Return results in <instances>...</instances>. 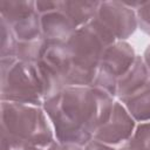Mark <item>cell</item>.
<instances>
[{"instance_id": "17", "label": "cell", "mask_w": 150, "mask_h": 150, "mask_svg": "<svg viewBox=\"0 0 150 150\" xmlns=\"http://www.w3.org/2000/svg\"><path fill=\"white\" fill-rule=\"evenodd\" d=\"M135 12L137 16L138 28L150 36V1L136 2Z\"/></svg>"}, {"instance_id": "22", "label": "cell", "mask_w": 150, "mask_h": 150, "mask_svg": "<svg viewBox=\"0 0 150 150\" xmlns=\"http://www.w3.org/2000/svg\"><path fill=\"white\" fill-rule=\"evenodd\" d=\"M142 56H143V60H144V62H145V64L148 67V70L150 73V43L145 48V50H144V53H143Z\"/></svg>"}, {"instance_id": "19", "label": "cell", "mask_w": 150, "mask_h": 150, "mask_svg": "<svg viewBox=\"0 0 150 150\" xmlns=\"http://www.w3.org/2000/svg\"><path fill=\"white\" fill-rule=\"evenodd\" d=\"M35 7L38 13L41 15L43 13L50 12L59 7V1H49V0H38L35 1Z\"/></svg>"}, {"instance_id": "23", "label": "cell", "mask_w": 150, "mask_h": 150, "mask_svg": "<svg viewBox=\"0 0 150 150\" xmlns=\"http://www.w3.org/2000/svg\"><path fill=\"white\" fill-rule=\"evenodd\" d=\"M122 150H124V149H122Z\"/></svg>"}, {"instance_id": "10", "label": "cell", "mask_w": 150, "mask_h": 150, "mask_svg": "<svg viewBox=\"0 0 150 150\" xmlns=\"http://www.w3.org/2000/svg\"><path fill=\"white\" fill-rule=\"evenodd\" d=\"M41 36L48 45L67 43L76 32V26L59 7L40 15Z\"/></svg>"}, {"instance_id": "8", "label": "cell", "mask_w": 150, "mask_h": 150, "mask_svg": "<svg viewBox=\"0 0 150 150\" xmlns=\"http://www.w3.org/2000/svg\"><path fill=\"white\" fill-rule=\"evenodd\" d=\"M135 5L136 2L100 1L95 19L117 41H127L138 28Z\"/></svg>"}, {"instance_id": "11", "label": "cell", "mask_w": 150, "mask_h": 150, "mask_svg": "<svg viewBox=\"0 0 150 150\" xmlns=\"http://www.w3.org/2000/svg\"><path fill=\"white\" fill-rule=\"evenodd\" d=\"M148 82H150V73L143 60V56L137 54L130 69L117 81L116 100L120 101L136 93Z\"/></svg>"}, {"instance_id": "7", "label": "cell", "mask_w": 150, "mask_h": 150, "mask_svg": "<svg viewBox=\"0 0 150 150\" xmlns=\"http://www.w3.org/2000/svg\"><path fill=\"white\" fill-rule=\"evenodd\" d=\"M0 18L9 25L18 42L42 38L40 14L33 0H1Z\"/></svg>"}, {"instance_id": "1", "label": "cell", "mask_w": 150, "mask_h": 150, "mask_svg": "<svg viewBox=\"0 0 150 150\" xmlns=\"http://www.w3.org/2000/svg\"><path fill=\"white\" fill-rule=\"evenodd\" d=\"M115 100L91 86H69L47 100L43 109L57 142L84 146L108 121Z\"/></svg>"}, {"instance_id": "18", "label": "cell", "mask_w": 150, "mask_h": 150, "mask_svg": "<svg viewBox=\"0 0 150 150\" xmlns=\"http://www.w3.org/2000/svg\"><path fill=\"white\" fill-rule=\"evenodd\" d=\"M48 146H39L26 144L9 139L6 136H1V150H47Z\"/></svg>"}, {"instance_id": "4", "label": "cell", "mask_w": 150, "mask_h": 150, "mask_svg": "<svg viewBox=\"0 0 150 150\" xmlns=\"http://www.w3.org/2000/svg\"><path fill=\"white\" fill-rule=\"evenodd\" d=\"M0 100L43 107V86L35 63L0 59Z\"/></svg>"}, {"instance_id": "6", "label": "cell", "mask_w": 150, "mask_h": 150, "mask_svg": "<svg viewBox=\"0 0 150 150\" xmlns=\"http://www.w3.org/2000/svg\"><path fill=\"white\" fill-rule=\"evenodd\" d=\"M137 54L128 41H115L102 55L97 75L91 87L102 89L116 98L117 81L132 66Z\"/></svg>"}, {"instance_id": "9", "label": "cell", "mask_w": 150, "mask_h": 150, "mask_svg": "<svg viewBox=\"0 0 150 150\" xmlns=\"http://www.w3.org/2000/svg\"><path fill=\"white\" fill-rule=\"evenodd\" d=\"M136 125L137 122L132 118L125 107L118 100H115L108 121L96 130L94 138L122 150L130 141Z\"/></svg>"}, {"instance_id": "20", "label": "cell", "mask_w": 150, "mask_h": 150, "mask_svg": "<svg viewBox=\"0 0 150 150\" xmlns=\"http://www.w3.org/2000/svg\"><path fill=\"white\" fill-rule=\"evenodd\" d=\"M47 150H83V146L71 143H60L56 139L48 145Z\"/></svg>"}, {"instance_id": "21", "label": "cell", "mask_w": 150, "mask_h": 150, "mask_svg": "<svg viewBox=\"0 0 150 150\" xmlns=\"http://www.w3.org/2000/svg\"><path fill=\"white\" fill-rule=\"evenodd\" d=\"M83 150H118L114 146H110L105 143H102L95 138L90 139L84 146H83Z\"/></svg>"}, {"instance_id": "3", "label": "cell", "mask_w": 150, "mask_h": 150, "mask_svg": "<svg viewBox=\"0 0 150 150\" xmlns=\"http://www.w3.org/2000/svg\"><path fill=\"white\" fill-rule=\"evenodd\" d=\"M1 136L9 139L48 146L55 141L54 130L43 107L1 101Z\"/></svg>"}, {"instance_id": "12", "label": "cell", "mask_w": 150, "mask_h": 150, "mask_svg": "<svg viewBox=\"0 0 150 150\" xmlns=\"http://www.w3.org/2000/svg\"><path fill=\"white\" fill-rule=\"evenodd\" d=\"M100 1H60V9L73 21L76 28H81L95 19Z\"/></svg>"}, {"instance_id": "16", "label": "cell", "mask_w": 150, "mask_h": 150, "mask_svg": "<svg viewBox=\"0 0 150 150\" xmlns=\"http://www.w3.org/2000/svg\"><path fill=\"white\" fill-rule=\"evenodd\" d=\"M124 150H150V121L137 123Z\"/></svg>"}, {"instance_id": "5", "label": "cell", "mask_w": 150, "mask_h": 150, "mask_svg": "<svg viewBox=\"0 0 150 150\" xmlns=\"http://www.w3.org/2000/svg\"><path fill=\"white\" fill-rule=\"evenodd\" d=\"M35 64L43 86L45 102L68 87L73 63L66 43L48 45L43 57Z\"/></svg>"}, {"instance_id": "14", "label": "cell", "mask_w": 150, "mask_h": 150, "mask_svg": "<svg viewBox=\"0 0 150 150\" xmlns=\"http://www.w3.org/2000/svg\"><path fill=\"white\" fill-rule=\"evenodd\" d=\"M47 48H48V43L42 38L33 41L18 42L16 57L18 60L23 62L38 63L43 57Z\"/></svg>"}, {"instance_id": "13", "label": "cell", "mask_w": 150, "mask_h": 150, "mask_svg": "<svg viewBox=\"0 0 150 150\" xmlns=\"http://www.w3.org/2000/svg\"><path fill=\"white\" fill-rule=\"evenodd\" d=\"M137 123L150 121V82L136 93L120 100Z\"/></svg>"}, {"instance_id": "15", "label": "cell", "mask_w": 150, "mask_h": 150, "mask_svg": "<svg viewBox=\"0 0 150 150\" xmlns=\"http://www.w3.org/2000/svg\"><path fill=\"white\" fill-rule=\"evenodd\" d=\"M0 59L6 57H16V48H18V40L9 27V25L0 18Z\"/></svg>"}, {"instance_id": "2", "label": "cell", "mask_w": 150, "mask_h": 150, "mask_svg": "<svg viewBox=\"0 0 150 150\" xmlns=\"http://www.w3.org/2000/svg\"><path fill=\"white\" fill-rule=\"evenodd\" d=\"M117 41L96 19L77 28L66 43L73 70L69 86H91L97 75L104 49Z\"/></svg>"}]
</instances>
